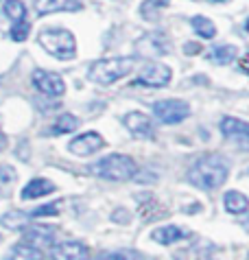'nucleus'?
<instances>
[{
  "instance_id": "1a4fd4ad",
  "label": "nucleus",
  "mask_w": 249,
  "mask_h": 260,
  "mask_svg": "<svg viewBox=\"0 0 249 260\" xmlns=\"http://www.w3.org/2000/svg\"><path fill=\"white\" fill-rule=\"evenodd\" d=\"M103 147H105V140H103V136L97 132H85L81 136H77L75 140H70V144H68L70 153L81 155V157L97 153V151H101Z\"/></svg>"
},
{
  "instance_id": "4be33fe9",
  "label": "nucleus",
  "mask_w": 249,
  "mask_h": 260,
  "mask_svg": "<svg viewBox=\"0 0 249 260\" xmlns=\"http://www.w3.org/2000/svg\"><path fill=\"white\" fill-rule=\"evenodd\" d=\"M77 127H79L77 116H72V114H61V116L57 118L55 127L50 129V134H70V132H75Z\"/></svg>"
},
{
  "instance_id": "2eb2a0df",
  "label": "nucleus",
  "mask_w": 249,
  "mask_h": 260,
  "mask_svg": "<svg viewBox=\"0 0 249 260\" xmlns=\"http://www.w3.org/2000/svg\"><path fill=\"white\" fill-rule=\"evenodd\" d=\"M55 190V184L46 177H33L24 188H22V199L24 201H31V199H40L44 194H50Z\"/></svg>"
},
{
  "instance_id": "f704fd0d",
  "label": "nucleus",
  "mask_w": 249,
  "mask_h": 260,
  "mask_svg": "<svg viewBox=\"0 0 249 260\" xmlns=\"http://www.w3.org/2000/svg\"><path fill=\"white\" fill-rule=\"evenodd\" d=\"M0 241H3V238H0Z\"/></svg>"
},
{
  "instance_id": "aec40b11",
  "label": "nucleus",
  "mask_w": 249,
  "mask_h": 260,
  "mask_svg": "<svg viewBox=\"0 0 249 260\" xmlns=\"http://www.w3.org/2000/svg\"><path fill=\"white\" fill-rule=\"evenodd\" d=\"M190 24H193L195 33H197V35H201L203 40H212V38L216 35V26H214V22H212L210 18H206V16H195L193 20H190Z\"/></svg>"
},
{
  "instance_id": "c756f323",
  "label": "nucleus",
  "mask_w": 249,
  "mask_h": 260,
  "mask_svg": "<svg viewBox=\"0 0 249 260\" xmlns=\"http://www.w3.org/2000/svg\"><path fill=\"white\" fill-rule=\"evenodd\" d=\"M5 147H7V136L0 132V151H5Z\"/></svg>"
},
{
  "instance_id": "473e14b6",
  "label": "nucleus",
  "mask_w": 249,
  "mask_h": 260,
  "mask_svg": "<svg viewBox=\"0 0 249 260\" xmlns=\"http://www.w3.org/2000/svg\"><path fill=\"white\" fill-rule=\"evenodd\" d=\"M214 3H225V0H214Z\"/></svg>"
},
{
  "instance_id": "ddd939ff",
  "label": "nucleus",
  "mask_w": 249,
  "mask_h": 260,
  "mask_svg": "<svg viewBox=\"0 0 249 260\" xmlns=\"http://www.w3.org/2000/svg\"><path fill=\"white\" fill-rule=\"evenodd\" d=\"M22 238H24V243L33 245V247H53L55 245V228H48V225L22 228Z\"/></svg>"
},
{
  "instance_id": "f03ea898",
  "label": "nucleus",
  "mask_w": 249,
  "mask_h": 260,
  "mask_svg": "<svg viewBox=\"0 0 249 260\" xmlns=\"http://www.w3.org/2000/svg\"><path fill=\"white\" fill-rule=\"evenodd\" d=\"M87 171L101 179H107V182H127V179L136 177L138 164L134 162V157H129V155L112 153V155L103 157V160L92 162L87 166Z\"/></svg>"
},
{
  "instance_id": "6ab92c4d",
  "label": "nucleus",
  "mask_w": 249,
  "mask_h": 260,
  "mask_svg": "<svg viewBox=\"0 0 249 260\" xmlns=\"http://www.w3.org/2000/svg\"><path fill=\"white\" fill-rule=\"evenodd\" d=\"M236 46H232V44H225V46H216V48H212L210 53H208V59L212 63H219V66H225V63H230L236 59Z\"/></svg>"
},
{
  "instance_id": "cd10ccee",
  "label": "nucleus",
  "mask_w": 249,
  "mask_h": 260,
  "mask_svg": "<svg viewBox=\"0 0 249 260\" xmlns=\"http://www.w3.org/2000/svg\"><path fill=\"white\" fill-rule=\"evenodd\" d=\"M13 177H16V173H13V169H9V166H0V188L9 184Z\"/></svg>"
},
{
  "instance_id": "412c9836",
  "label": "nucleus",
  "mask_w": 249,
  "mask_h": 260,
  "mask_svg": "<svg viewBox=\"0 0 249 260\" xmlns=\"http://www.w3.org/2000/svg\"><path fill=\"white\" fill-rule=\"evenodd\" d=\"M3 9H5V16L9 18L11 22L26 20V7H24V3H20V0H7Z\"/></svg>"
},
{
  "instance_id": "5701e85b",
  "label": "nucleus",
  "mask_w": 249,
  "mask_h": 260,
  "mask_svg": "<svg viewBox=\"0 0 249 260\" xmlns=\"http://www.w3.org/2000/svg\"><path fill=\"white\" fill-rule=\"evenodd\" d=\"M168 3H171V0H144L142 7H140L142 18H146V20H155V18H158V13L162 11L164 7H168Z\"/></svg>"
},
{
  "instance_id": "4468645a",
  "label": "nucleus",
  "mask_w": 249,
  "mask_h": 260,
  "mask_svg": "<svg viewBox=\"0 0 249 260\" xmlns=\"http://www.w3.org/2000/svg\"><path fill=\"white\" fill-rule=\"evenodd\" d=\"M83 7V0H38V13L48 16L57 11H79Z\"/></svg>"
},
{
  "instance_id": "39448f33",
  "label": "nucleus",
  "mask_w": 249,
  "mask_h": 260,
  "mask_svg": "<svg viewBox=\"0 0 249 260\" xmlns=\"http://www.w3.org/2000/svg\"><path fill=\"white\" fill-rule=\"evenodd\" d=\"M153 114H155V118L160 122H164V125H177V122L186 120L190 116V107L186 101L164 99V101L153 103Z\"/></svg>"
},
{
  "instance_id": "dca6fc26",
  "label": "nucleus",
  "mask_w": 249,
  "mask_h": 260,
  "mask_svg": "<svg viewBox=\"0 0 249 260\" xmlns=\"http://www.w3.org/2000/svg\"><path fill=\"white\" fill-rule=\"evenodd\" d=\"M188 236H190L188 230L177 228V225H166V228L153 230V234H151L153 241L160 243V245H173V243L181 241V238H188Z\"/></svg>"
},
{
  "instance_id": "393cba45",
  "label": "nucleus",
  "mask_w": 249,
  "mask_h": 260,
  "mask_svg": "<svg viewBox=\"0 0 249 260\" xmlns=\"http://www.w3.org/2000/svg\"><path fill=\"white\" fill-rule=\"evenodd\" d=\"M28 221L26 214L22 212H9L5 216H0V223H3L5 228H11V230H18V228H24V223Z\"/></svg>"
},
{
  "instance_id": "2f4dec72",
  "label": "nucleus",
  "mask_w": 249,
  "mask_h": 260,
  "mask_svg": "<svg viewBox=\"0 0 249 260\" xmlns=\"http://www.w3.org/2000/svg\"><path fill=\"white\" fill-rule=\"evenodd\" d=\"M245 28H247V33H249V20H247V24H245Z\"/></svg>"
},
{
  "instance_id": "c85d7f7f",
  "label": "nucleus",
  "mask_w": 249,
  "mask_h": 260,
  "mask_svg": "<svg viewBox=\"0 0 249 260\" xmlns=\"http://www.w3.org/2000/svg\"><path fill=\"white\" fill-rule=\"evenodd\" d=\"M238 66H240V70H243V72H247V75H249V53H247V55H243V57H240Z\"/></svg>"
},
{
  "instance_id": "20e7f679",
  "label": "nucleus",
  "mask_w": 249,
  "mask_h": 260,
  "mask_svg": "<svg viewBox=\"0 0 249 260\" xmlns=\"http://www.w3.org/2000/svg\"><path fill=\"white\" fill-rule=\"evenodd\" d=\"M38 42L48 55L57 57V59L68 61L77 55V40H75V35L70 31H66V28H44Z\"/></svg>"
},
{
  "instance_id": "f257e3e1",
  "label": "nucleus",
  "mask_w": 249,
  "mask_h": 260,
  "mask_svg": "<svg viewBox=\"0 0 249 260\" xmlns=\"http://www.w3.org/2000/svg\"><path fill=\"white\" fill-rule=\"evenodd\" d=\"M230 166L225 162V157L221 155H206L199 157L193 166L188 169V182L195 186V188L201 190H216L221 188L228 179Z\"/></svg>"
},
{
  "instance_id": "f8f14e48",
  "label": "nucleus",
  "mask_w": 249,
  "mask_h": 260,
  "mask_svg": "<svg viewBox=\"0 0 249 260\" xmlns=\"http://www.w3.org/2000/svg\"><path fill=\"white\" fill-rule=\"evenodd\" d=\"M122 122H124V127L136 136V138H153V136H155V127H153L151 118L146 116V114H142V112L124 114Z\"/></svg>"
},
{
  "instance_id": "423d86ee",
  "label": "nucleus",
  "mask_w": 249,
  "mask_h": 260,
  "mask_svg": "<svg viewBox=\"0 0 249 260\" xmlns=\"http://www.w3.org/2000/svg\"><path fill=\"white\" fill-rule=\"evenodd\" d=\"M221 134L234 142L238 149L249 151V122L234 118V116H225L221 120Z\"/></svg>"
},
{
  "instance_id": "6e6552de",
  "label": "nucleus",
  "mask_w": 249,
  "mask_h": 260,
  "mask_svg": "<svg viewBox=\"0 0 249 260\" xmlns=\"http://www.w3.org/2000/svg\"><path fill=\"white\" fill-rule=\"evenodd\" d=\"M171 68L164 66V63H149L140 77L136 79V85H149V88H164V85L171 83Z\"/></svg>"
},
{
  "instance_id": "7c9ffc66",
  "label": "nucleus",
  "mask_w": 249,
  "mask_h": 260,
  "mask_svg": "<svg viewBox=\"0 0 249 260\" xmlns=\"http://www.w3.org/2000/svg\"><path fill=\"white\" fill-rule=\"evenodd\" d=\"M245 230H247V232H249V221H245Z\"/></svg>"
},
{
  "instance_id": "c9c22d12",
  "label": "nucleus",
  "mask_w": 249,
  "mask_h": 260,
  "mask_svg": "<svg viewBox=\"0 0 249 260\" xmlns=\"http://www.w3.org/2000/svg\"><path fill=\"white\" fill-rule=\"evenodd\" d=\"M247 260H249V258H247Z\"/></svg>"
},
{
  "instance_id": "0eeeda50",
  "label": "nucleus",
  "mask_w": 249,
  "mask_h": 260,
  "mask_svg": "<svg viewBox=\"0 0 249 260\" xmlns=\"http://www.w3.org/2000/svg\"><path fill=\"white\" fill-rule=\"evenodd\" d=\"M33 85L42 92V94L53 96V99L64 96V92H66L64 79L57 75V72H48V70H35L33 72Z\"/></svg>"
},
{
  "instance_id": "a878e982",
  "label": "nucleus",
  "mask_w": 249,
  "mask_h": 260,
  "mask_svg": "<svg viewBox=\"0 0 249 260\" xmlns=\"http://www.w3.org/2000/svg\"><path fill=\"white\" fill-rule=\"evenodd\" d=\"M59 201H55V204H48V206H40L35 208V210H31L26 216L28 219H42V216H55L57 212H59Z\"/></svg>"
},
{
  "instance_id": "f3484780",
  "label": "nucleus",
  "mask_w": 249,
  "mask_h": 260,
  "mask_svg": "<svg viewBox=\"0 0 249 260\" xmlns=\"http://www.w3.org/2000/svg\"><path fill=\"white\" fill-rule=\"evenodd\" d=\"M5 260H44V251L28 243H18L11 247V251L5 256Z\"/></svg>"
},
{
  "instance_id": "9b49d317",
  "label": "nucleus",
  "mask_w": 249,
  "mask_h": 260,
  "mask_svg": "<svg viewBox=\"0 0 249 260\" xmlns=\"http://www.w3.org/2000/svg\"><path fill=\"white\" fill-rule=\"evenodd\" d=\"M50 258L53 260H87L90 258V249L79 241H66L59 245H53Z\"/></svg>"
},
{
  "instance_id": "b1692460",
  "label": "nucleus",
  "mask_w": 249,
  "mask_h": 260,
  "mask_svg": "<svg viewBox=\"0 0 249 260\" xmlns=\"http://www.w3.org/2000/svg\"><path fill=\"white\" fill-rule=\"evenodd\" d=\"M97 260H140V256L136 251H127V249H114V251H101Z\"/></svg>"
},
{
  "instance_id": "bb28decb",
  "label": "nucleus",
  "mask_w": 249,
  "mask_h": 260,
  "mask_svg": "<svg viewBox=\"0 0 249 260\" xmlns=\"http://www.w3.org/2000/svg\"><path fill=\"white\" fill-rule=\"evenodd\" d=\"M28 31H31V24H28L26 20H22V22H13V26H11V40L24 42L28 38Z\"/></svg>"
},
{
  "instance_id": "a211bd4d",
  "label": "nucleus",
  "mask_w": 249,
  "mask_h": 260,
  "mask_svg": "<svg viewBox=\"0 0 249 260\" xmlns=\"http://www.w3.org/2000/svg\"><path fill=\"white\" fill-rule=\"evenodd\" d=\"M223 206L230 214H243L249 210V199L243 192L230 190V192H225V197H223Z\"/></svg>"
},
{
  "instance_id": "9d476101",
  "label": "nucleus",
  "mask_w": 249,
  "mask_h": 260,
  "mask_svg": "<svg viewBox=\"0 0 249 260\" xmlns=\"http://www.w3.org/2000/svg\"><path fill=\"white\" fill-rule=\"evenodd\" d=\"M136 50L140 57H162L171 50V44L164 35L160 33H151V35H144L142 40H138Z\"/></svg>"
},
{
  "instance_id": "7ed1b4c3",
  "label": "nucleus",
  "mask_w": 249,
  "mask_h": 260,
  "mask_svg": "<svg viewBox=\"0 0 249 260\" xmlns=\"http://www.w3.org/2000/svg\"><path fill=\"white\" fill-rule=\"evenodd\" d=\"M136 66L134 57H109V59L94 61L87 70V79L97 85H112L127 77Z\"/></svg>"
},
{
  "instance_id": "72a5a7b5",
  "label": "nucleus",
  "mask_w": 249,
  "mask_h": 260,
  "mask_svg": "<svg viewBox=\"0 0 249 260\" xmlns=\"http://www.w3.org/2000/svg\"><path fill=\"white\" fill-rule=\"evenodd\" d=\"M201 260H210V258H201Z\"/></svg>"
}]
</instances>
